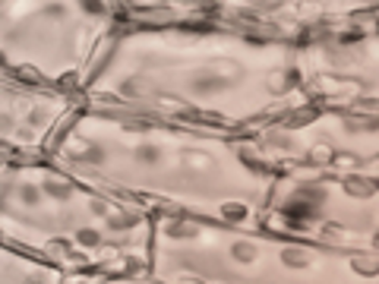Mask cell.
I'll use <instances>...</instances> for the list:
<instances>
[{
	"label": "cell",
	"mask_w": 379,
	"mask_h": 284,
	"mask_svg": "<svg viewBox=\"0 0 379 284\" xmlns=\"http://www.w3.org/2000/svg\"><path fill=\"white\" fill-rule=\"evenodd\" d=\"M282 256H284V266H291V268H300V266H306V259H310V252H306V250H284Z\"/></svg>",
	"instance_id": "obj_2"
},
{
	"label": "cell",
	"mask_w": 379,
	"mask_h": 284,
	"mask_svg": "<svg viewBox=\"0 0 379 284\" xmlns=\"http://www.w3.org/2000/svg\"><path fill=\"white\" fill-rule=\"evenodd\" d=\"M256 256V250L250 246V243H237L234 246V259H240V262H250Z\"/></svg>",
	"instance_id": "obj_5"
},
{
	"label": "cell",
	"mask_w": 379,
	"mask_h": 284,
	"mask_svg": "<svg viewBox=\"0 0 379 284\" xmlns=\"http://www.w3.org/2000/svg\"><path fill=\"white\" fill-rule=\"evenodd\" d=\"M79 240H82L86 246H95V243H98V234H95V230H82V234H79Z\"/></svg>",
	"instance_id": "obj_9"
},
{
	"label": "cell",
	"mask_w": 379,
	"mask_h": 284,
	"mask_svg": "<svg viewBox=\"0 0 379 284\" xmlns=\"http://www.w3.org/2000/svg\"><path fill=\"white\" fill-rule=\"evenodd\" d=\"M44 190L54 192V196H70V186H66L64 177H48V180H44Z\"/></svg>",
	"instance_id": "obj_3"
},
{
	"label": "cell",
	"mask_w": 379,
	"mask_h": 284,
	"mask_svg": "<svg viewBox=\"0 0 379 284\" xmlns=\"http://www.w3.org/2000/svg\"><path fill=\"white\" fill-rule=\"evenodd\" d=\"M376 243H379V234H376Z\"/></svg>",
	"instance_id": "obj_13"
},
{
	"label": "cell",
	"mask_w": 379,
	"mask_h": 284,
	"mask_svg": "<svg viewBox=\"0 0 379 284\" xmlns=\"http://www.w3.org/2000/svg\"><path fill=\"white\" fill-rule=\"evenodd\" d=\"M196 230L186 228V224H171V237H193Z\"/></svg>",
	"instance_id": "obj_7"
},
{
	"label": "cell",
	"mask_w": 379,
	"mask_h": 284,
	"mask_svg": "<svg viewBox=\"0 0 379 284\" xmlns=\"http://www.w3.org/2000/svg\"><path fill=\"white\" fill-rule=\"evenodd\" d=\"M284 215H288V218H294V221H297V218H304V221H306V218H313V215H316V202H313V199H306L304 192H297V196L284 206Z\"/></svg>",
	"instance_id": "obj_1"
},
{
	"label": "cell",
	"mask_w": 379,
	"mask_h": 284,
	"mask_svg": "<svg viewBox=\"0 0 379 284\" xmlns=\"http://www.w3.org/2000/svg\"><path fill=\"white\" fill-rule=\"evenodd\" d=\"M354 266L360 268V272H366V275H373V272H379V262H360V259H357Z\"/></svg>",
	"instance_id": "obj_8"
},
{
	"label": "cell",
	"mask_w": 379,
	"mask_h": 284,
	"mask_svg": "<svg viewBox=\"0 0 379 284\" xmlns=\"http://www.w3.org/2000/svg\"><path fill=\"white\" fill-rule=\"evenodd\" d=\"M246 215V208L244 206H237V202H231V206H224V218H231V221H240Z\"/></svg>",
	"instance_id": "obj_6"
},
{
	"label": "cell",
	"mask_w": 379,
	"mask_h": 284,
	"mask_svg": "<svg viewBox=\"0 0 379 284\" xmlns=\"http://www.w3.org/2000/svg\"><path fill=\"white\" fill-rule=\"evenodd\" d=\"M19 76H22V79H32V82H42V76H38L32 66H22V70H19Z\"/></svg>",
	"instance_id": "obj_10"
},
{
	"label": "cell",
	"mask_w": 379,
	"mask_h": 284,
	"mask_svg": "<svg viewBox=\"0 0 379 284\" xmlns=\"http://www.w3.org/2000/svg\"><path fill=\"white\" fill-rule=\"evenodd\" d=\"M344 190L351 192V196H370V192H373V186L366 184V180H354V177L344 184Z\"/></svg>",
	"instance_id": "obj_4"
},
{
	"label": "cell",
	"mask_w": 379,
	"mask_h": 284,
	"mask_svg": "<svg viewBox=\"0 0 379 284\" xmlns=\"http://www.w3.org/2000/svg\"><path fill=\"white\" fill-rule=\"evenodd\" d=\"M22 199H26V202H35L38 192H35V190H22Z\"/></svg>",
	"instance_id": "obj_12"
},
{
	"label": "cell",
	"mask_w": 379,
	"mask_h": 284,
	"mask_svg": "<svg viewBox=\"0 0 379 284\" xmlns=\"http://www.w3.org/2000/svg\"><path fill=\"white\" fill-rule=\"evenodd\" d=\"M139 158H142V161H155L158 152H155V148H139Z\"/></svg>",
	"instance_id": "obj_11"
}]
</instances>
